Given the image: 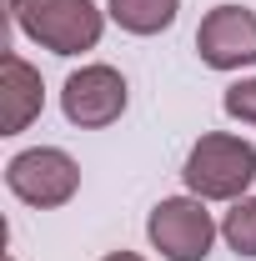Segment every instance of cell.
I'll return each instance as SVG.
<instances>
[{
  "instance_id": "obj_7",
  "label": "cell",
  "mask_w": 256,
  "mask_h": 261,
  "mask_svg": "<svg viewBox=\"0 0 256 261\" xmlns=\"http://www.w3.org/2000/svg\"><path fill=\"white\" fill-rule=\"evenodd\" d=\"M45 106V86H40V70L25 65L15 50L0 56V136H20L40 116Z\"/></svg>"
},
{
  "instance_id": "obj_5",
  "label": "cell",
  "mask_w": 256,
  "mask_h": 261,
  "mask_svg": "<svg viewBox=\"0 0 256 261\" xmlns=\"http://www.w3.org/2000/svg\"><path fill=\"white\" fill-rule=\"evenodd\" d=\"M61 111H65V121L81 130H100L111 121H121V111H126V75L116 65H81L61 91Z\"/></svg>"
},
{
  "instance_id": "obj_2",
  "label": "cell",
  "mask_w": 256,
  "mask_h": 261,
  "mask_svg": "<svg viewBox=\"0 0 256 261\" xmlns=\"http://www.w3.org/2000/svg\"><path fill=\"white\" fill-rule=\"evenodd\" d=\"M10 15L50 56L96 50L100 31H106V15H100L91 0H10Z\"/></svg>"
},
{
  "instance_id": "obj_12",
  "label": "cell",
  "mask_w": 256,
  "mask_h": 261,
  "mask_svg": "<svg viewBox=\"0 0 256 261\" xmlns=\"http://www.w3.org/2000/svg\"><path fill=\"white\" fill-rule=\"evenodd\" d=\"M5 261H10V256H5Z\"/></svg>"
},
{
  "instance_id": "obj_10",
  "label": "cell",
  "mask_w": 256,
  "mask_h": 261,
  "mask_svg": "<svg viewBox=\"0 0 256 261\" xmlns=\"http://www.w3.org/2000/svg\"><path fill=\"white\" fill-rule=\"evenodd\" d=\"M226 116H236V121H246V126H256V81H236V86H226Z\"/></svg>"
},
{
  "instance_id": "obj_1",
  "label": "cell",
  "mask_w": 256,
  "mask_h": 261,
  "mask_svg": "<svg viewBox=\"0 0 256 261\" xmlns=\"http://www.w3.org/2000/svg\"><path fill=\"white\" fill-rule=\"evenodd\" d=\"M181 176H186V191L201 201H241L246 186L256 181V146L241 136L211 130L191 146Z\"/></svg>"
},
{
  "instance_id": "obj_9",
  "label": "cell",
  "mask_w": 256,
  "mask_h": 261,
  "mask_svg": "<svg viewBox=\"0 0 256 261\" xmlns=\"http://www.w3.org/2000/svg\"><path fill=\"white\" fill-rule=\"evenodd\" d=\"M221 236L236 256H256V196H241L221 221Z\"/></svg>"
},
{
  "instance_id": "obj_11",
  "label": "cell",
  "mask_w": 256,
  "mask_h": 261,
  "mask_svg": "<svg viewBox=\"0 0 256 261\" xmlns=\"http://www.w3.org/2000/svg\"><path fill=\"white\" fill-rule=\"evenodd\" d=\"M106 261H141V256H136V251H111Z\"/></svg>"
},
{
  "instance_id": "obj_4",
  "label": "cell",
  "mask_w": 256,
  "mask_h": 261,
  "mask_svg": "<svg viewBox=\"0 0 256 261\" xmlns=\"http://www.w3.org/2000/svg\"><path fill=\"white\" fill-rule=\"evenodd\" d=\"M5 186L20 196L25 206L50 211V206H65V201L75 196V186H81V166L70 161L65 151H56V146H35V151L10 156V166H5Z\"/></svg>"
},
{
  "instance_id": "obj_6",
  "label": "cell",
  "mask_w": 256,
  "mask_h": 261,
  "mask_svg": "<svg viewBox=\"0 0 256 261\" xmlns=\"http://www.w3.org/2000/svg\"><path fill=\"white\" fill-rule=\"evenodd\" d=\"M196 50L211 70H241L256 65V10L246 5H216L206 10L201 31H196Z\"/></svg>"
},
{
  "instance_id": "obj_3",
  "label": "cell",
  "mask_w": 256,
  "mask_h": 261,
  "mask_svg": "<svg viewBox=\"0 0 256 261\" xmlns=\"http://www.w3.org/2000/svg\"><path fill=\"white\" fill-rule=\"evenodd\" d=\"M146 236L166 261H206L216 241V221L201 196H171V201H156Z\"/></svg>"
},
{
  "instance_id": "obj_8",
  "label": "cell",
  "mask_w": 256,
  "mask_h": 261,
  "mask_svg": "<svg viewBox=\"0 0 256 261\" xmlns=\"http://www.w3.org/2000/svg\"><path fill=\"white\" fill-rule=\"evenodd\" d=\"M106 10H111V20H116L121 31H131V35H161L176 20L181 0H111Z\"/></svg>"
}]
</instances>
